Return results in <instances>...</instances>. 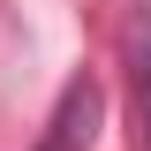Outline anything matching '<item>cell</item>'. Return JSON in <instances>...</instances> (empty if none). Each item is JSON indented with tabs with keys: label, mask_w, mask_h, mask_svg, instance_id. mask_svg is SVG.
Here are the masks:
<instances>
[{
	"label": "cell",
	"mask_w": 151,
	"mask_h": 151,
	"mask_svg": "<svg viewBox=\"0 0 151 151\" xmlns=\"http://www.w3.org/2000/svg\"><path fill=\"white\" fill-rule=\"evenodd\" d=\"M121 60H129V151H151V8H129Z\"/></svg>",
	"instance_id": "2"
},
{
	"label": "cell",
	"mask_w": 151,
	"mask_h": 151,
	"mask_svg": "<svg viewBox=\"0 0 151 151\" xmlns=\"http://www.w3.org/2000/svg\"><path fill=\"white\" fill-rule=\"evenodd\" d=\"M98 129H106V83L91 68H76L60 83V98H53V113H45V129H38L30 151H91Z\"/></svg>",
	"instance_id": "1"
}]
</instances>
